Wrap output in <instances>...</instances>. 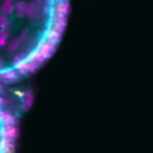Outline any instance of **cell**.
Segmentation results:
<instances>
[{"instance_id": "7a4b0ae2", "label": "cell", "mask_w": 153, "mask_h": 153, "mask_svg": "<svg viewBox=\"0 0 153 153\" xmlns=\"http://www.w3.org/2000/svg\"><path fill=\"white\" fill-rule=\"evenodd\" d=\"M17 130V114L0 88V153H12Z\"/></svg>"}, {"instance_id": "6da1fadb", "label": "cell", "mask_w": 153, "mask_h": 153, "mask_svg": "<svg viewBox=\"0 0 153 153\" xmlns=\"http://www.w3.org/2000/svg\"><path fill=\"white\" fill-rule=\"evenodd\" d=\"M68 0H0V85L37 69L63 32Z\"/></svg>"}]
</instances>
